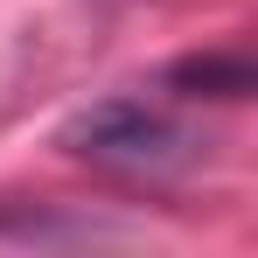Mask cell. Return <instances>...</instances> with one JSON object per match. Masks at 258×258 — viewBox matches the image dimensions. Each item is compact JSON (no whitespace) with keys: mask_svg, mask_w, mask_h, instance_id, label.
Instances as JSON below:
<instances>
[{"mask_svg":"<svg viewBox=\"0 0 258 258\" xmlns=\"http://www.w3.org/2000/svg\"><path fill=\"white\" fill-rule=\"evenodd\" d=\"M63 147L77 161H98V168H126V174H161L174 161H188V133L174 126L168 112H154L147 98H98L84 105L70 126H63Z\"/></svg>","mask_w":258,"mask_h":258,"instance_id":"1","label":"cell"},{"mask_svg":"<svg viewBox=\"0 0 258 258\" xmlns=\"http://www.w3.org/2000/svg\"><path fill=\"white\" fill-rule=\"evenodd\" d=\"M168 84H188L196 98L210 91V98H244L251 91V63L244 56H188V63H174Z\"/></svg>","mask_w":258,"mask_h":258,"instance_id":"2","label":"cell"}]
</instances>
